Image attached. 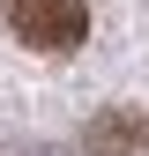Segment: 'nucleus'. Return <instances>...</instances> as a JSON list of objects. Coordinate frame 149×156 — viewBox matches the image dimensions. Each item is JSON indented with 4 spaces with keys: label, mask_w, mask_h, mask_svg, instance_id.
<instances>
[{
    "label": "nucleus",
    "mask_w": 149,
    "mask_h": 156,
    "mask_svg": "<svg viewBox=\"0 0 149 156\" xmlns=\"http://www.w3.org/2000/svg\"><path fill=\"white\" fill-rule=\"evenodd\" d=\"M0 15L30 52H74L89 37V0H0Z\"/></svg>",
    "instance_id": "obj_1"
},
{
    "label": "nucleus",
    "mask_w": 149,
    "mask_h": 156,
    "mask_svg": "<svg viewBox=\"0 0 149 156\" xmlns=\"http://www.w3.org/2000/svg\"><path fill=\"white\" fill-rule=\"evenodd\" d=\"M82 149L89 156H149V112H127V104L97 112L82 126Z\"/></svg>",
    "instance_id": "obj_2"
},
{
    "label": "nucleus",
    "mask_w": 149,
    "mask_h": 156,
    "mask_svg": "<svg viewBox=\"0 0 149 156\" xmlns=\"http://www.w3.org/2000/svg\"><path fill=\"white\" fill-rule=\"evenodd\" d=\"M15 156H52V149H15Z\"/></svg>",
    "instance_id": "obj_3"
}]
</instances>
